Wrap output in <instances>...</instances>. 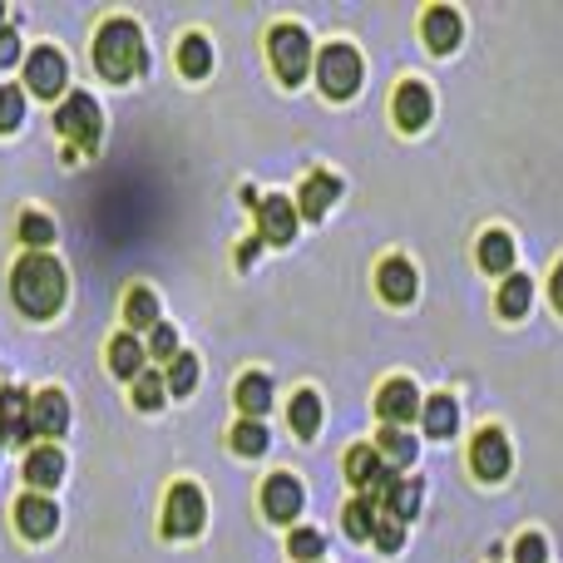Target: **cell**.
Returning <instances> with one entry per match:
<instances>
[{
    "label": "cell",
    "instance_id": "6da1fadb",
    "mask_svg": "<svg viewBox=\"0 0 563 563\" xmlns=\"http://www.w3.org/2000/svg\"><path fill=\"white\" fill-rule=\"evenodd\" d=\"M65 297H69V277L49 253H25L15 263V273H10V301L30 321H49L65 307Z\"/></svg>",
    "mask_w": 563,
    "mask_h": 563
},
{
    "label": "cell",
    "instance_id": "7a4b0ae2",
    "mask_svg": "<svg viewBox=\"0 0 563 563\" xmlns=\"http://www.w3.org/2000/svg\"><path fill=\"white\" fill-rule=\"evenodd\" d=\"M95 69L114 85H129L148 69V49H144V30L129 15H114L95 30Z\"/></svg>",
    "mask_w": 563,
    "mask_h": 563
},
{
    "label": "cell",
    "instance_id": "3957f363",
    "mask_svg": "<svg viewBox=\"0 0 563 563\" xmlns=\"http://www.w3.org/2000/svg\"><path fill=\"white\" fill-rule=\"evenodd\" d=\"M346 479L356 485V495L366 499L376 515L390 505V495H396V485H400V475L386 465V460H380L376 445H356V450H351V455H346Z\"/></svg>",
    "mask_w": 563,
    "mask_h": 563
},
{
    "label": "cell",
    "instance_id": "277c9868",
    "mask_svg": "<svg viewBox=\"0 0 563 563\" xmlns=\"http://www.w3.org/2000/svg\"><path fill=\"white\" fill-rule=\"evenodd\" d=\"M55 129L65 144H75V154H95L104 139V114H99L95 95H85V89L65 95V104L55 109Z\"/></svg>",
    "mask_w": 563,
    "mask_h": 563
},
{
    "label": "cell",
    "instance_id": "5b68a950",
    "mask_svg": "<svg viewBox=\"0 0 563 563\" xmlns=\"http://www.w3.org/2000/svg\"><path fill=\"white\" fill-rule=\"evenodd\" d=\"M267 55H273V69L287 89H297L301 79L317 69V59H311V35L301 25H291V20L273 25V35H267Z\"/></svg>",
    "mask_w": 563,
    "mask_h": 563
},
{
    "label": "cell",
    "instance_id": "8992f818",
    "mask_svg": "<svg viewBox=\"0 0 563 563\" xmlns=\"http://www.w3.org/2000/svg\"><path fill=\"white\" fill-rule=\"evenodd\" d=\"M203 525H208L203 489L188 485V479L168 489V499H164V534L168 539H198V534H203Z\"/></svg>",
    "mask_w": 563,
    "mask_h": 563
},
{
    "label": "cell",
    "instance_id": "52a82bcc",
    "mask_svg": "<svg viewBox=\"0 0 563 563\" xmlns=\"http://www.w3.org/2000/svg\"><path fill=\"white\" fill-rule=\"evenodd\" d=\"M317 85L327 99H351L361 89V55L351 45H327L317 55Z\"/></svg>",
    "mask_w": 563,
    "mask_h": 563
},
{
    "label": "cell",
    "instance_id": "ba28073f",
    "mask_svg": "<svg viewBox=\"0 0 563 563\" xmlns=\"http://www.w3.org/2000/svg\"><path fill=\"white\" fill-rule=\"evenodd\" d=\"M25 85H30V95H40V99H59V95H65V85H69L65 49H55V45L30 49V55H25Z\"/></svg>",
    "mask_w": 563,
    "mask_h": 563
},
{
    "label": "cell",
    "instance_id": "9c48e42d",
    "mask_svg": "<svg viewBox=\"0 0 563 563\" xmlns=\"http://www.w3.org/2000/svg\"><path fill=\"white\" fill-rule=\"evenodd\" d=\"M509 465H515V455H509V440H505V430H479L475 435V445H470V470H475L485 485H499V479L509 475Z\"/></svg>",
    "mask_w": 563,
    "mask_h": 563
},
{
    "label": "cell",
    "instance_id": "30bf717a",
    "mask_svg": "<svg viewBox=\"0 0 563 563\" xmlns=\"http://www.w3.org/2000/svg\"><path fill=\"white\" fill-rule=\"evenodd\" d=\"M257 238H267L273 247H287L297 238V203L282 194L257 198Z\"/></svg>",
    "mask_w": 563,
    "mask_h": 563
},
{
    "label": "cell",
    "instance_id": "8fae6325",
    "mask_svg": "<svg viewBox=\"0 0 563 563\" xmlns=\"http://www.w3.org/2000/svg\"><path fill=\"white\" fill-rule=\"evenodd\" d=\"M376 410H380V420H386V426L406 430L410 420H416L420 410H426V400H420V390L410 386L406 376H396V380H386V386H380V396H376Z\"/></svg>",
    "mask_w": 563,
    "mask_h": 563
},
{
    "label": "cell",
    "instance_id": "7c38bea8",
    "mask_svg": "<svg viewBox=\"0 0 563 563\" xmlns=\"http://www.w3.org/2000/svg\"><path fill=\"white\" fill-rule=\"evenodd\" d=\"M390 114H396L400 134H420L430 124V114H435V99H430V89L420 79H406L396 89V99H390Z\"/></svg>",
    "mask_w": 563,
    "mask_h": 563
},
{
    "label": "cell",
    "instance_id": "4fadbf2b",
    "mask_svg": "<svg viewBox=\"0 0 563 563\" xmlns=\"http://www.w3.org/2000/svg\"><path fill=\"white\" fill-rule=\"evenodd\" d=\"M20 475H25L30 495H49V489L65 485V450L59 445H35L25 455V465H20Z\"/></svg>",
    "mask_w": 563,
    "mask_h": 563
},
{
    "label": "cell",
    "instance_id": "5bb4252c",
    "mask_svg": "<svg viewBox=\"0 0 563 563\" xmlns=\"http://www.w3.org/2000/svg\"><path fill=\"white\" fill-rule=\"evenodd\" d=\"M301 505H307V495H301V479H291L287 470L263 485V515L273 519V525H291V519L301 515Z\"/></svg>",
    "mask_w": 563,
    "mask_h": 563
},
{
    "label": "cell",
    "instance_id": "9a60e30c",
    "mask_svg": "<svg viewBox=\"0 0 563 563\" xmlns=\"http://www.w3.org/2000/svg\"><path fill=\"white\" fill-rule=\"evenodd\" d=\"M30 426H35V435L45 440H59L69 430V400L65 390H40V396H30Z\"/></svg>",
    "mask_w": 563,
    "mask_h": 563
},
{
    "label": "cell",
    "instance_id": "2e32d148",
    "mask_svg": "<svg viewBox=\"0 0 563 563\" xmlns=\"http://www.w3.org/2000/svg\"><path fill=\"white\" fill-rule=\"evenodd\" d=\"M15 529L25 539H49L59 529V509L49 495H20L15 499Z\"/></svg>",
    "mask_w": 563,
    "mask_h": 563
},
{
    "label": "cell",
    "instance_id": "e0dca14e",
    "mask_svg": "<svg viewBox=\"0 0 563 563\" xmlns=\"http://www.w3.org/2000/svg\"><path fill=\"white\" fill-rule=\"evenodd\" d=\"M420 35H426V45L435 49V55H450V49H460V40H465V20L450 5H430L426 20H420Z\"/></svg>",
    "mask_w": 563,
    "mask_h": 563
},
{
    "label": "cell",
    "instance_id": "ac0fdd59",
    "mask_svg": "<svg viewBox=\"0 0 563 563\" xmlns=\"http://www.w3.org/2000/svg\"><path fill=\"white\" fill-rule=\"evenodd\" d=\"M25 445V440H35V426H30V396L15 386L0 390V445Z\"/></svg>",
    "mask_w": 563,
    "mask_h": 563
},
{
    "label": "cell",
    "instance_id": "d6986e66",
    "mask_svg": "<svg viewBox=\"0 0 563 563\" xmlns=\"http://www.w3.org/2000/svg\"><path fill=\"white\" fill-rule=\"evenodd\" d=\"M376 287H380V297H386V301L406 307V301H416L420 277H416V267H410L406 257H380V267H376Z\"/></svg>",
    "mask_w": 563,
    "mask_h": 563
},
{
    "label": "cell",
    "instance_id": "ffe728a7",
    "mask_svg": "<svg viewBox=\"0 0 563 563\" xmlns=\"http://www.w3.org/2000/svg\"><path fill=\"white\" fill-rule=\"evenodd\" d=\"M341 198V178L336 174H307L297 194V218H327V208Z\"/></svg>",
    "mask_w": 563,
    "mask_h": 563
},
{
    "label": "cell",
    "instance_id": "44dd1931",
    "mask_svg": "<svg viewBox=\"0 0 563 563\" xmlns=\"http://www.w3.org/2000/svg\"><path fill=\"white\" fill-rule=\"evenodd\" d=\"M233 400H238V410H243V420H267V410H273V376L247 371V376L238 380Z\"/></svg>",
    "mask_w": 563,
    "mask_h": 563
},
{
    "label": "cell",
    "instance_id": "7402d4cb",
    "mask_svg": "<svg viewBox=\"0 0 563 563\" xmlns=\"http://www.w3.org/2000/svg\"><path fill=\"white\" fill-rule=\"evenodd\" d=\"M479 267H485L489 277H509L515 273V238L505 233V228H489L485 238H479Z\"/></svg>",
    "mask_w": 563,
    "mask_h": 563
},
{
    "label": "cell",
    "instance_id": "603a6c76",
    "mask_svg": "<svg viewBox=\"0 0 563 563\" xmlns=\"http://www.w3.org/2000/svg\"><path fill=\"white\" fill-rule=\"evenodd\" d=\"M144 341L134 336V331H119L114 341H109V371H114V376H124V380H139L144 376Z\"/></svg>",
    "mask_w": 563,
    "mask_h": 563
},
{
    "label": "cell",
    "instance_id": "cb8c5ba5",
    "mask_svg": "<svg viewBox=\"0 0 563 563\" xmlns=\"http://www.w3.org/2000/svg\"><path fill=\"white\" fill-rule=\"evenodd\" d=\"M420 420H426L430 440H450L460 430V400L455 396H430L426 410H420Z\"/></svg>",
    "mask_w": 563,
    "mask_h": 563
},
{
    "label": "cell",
    "instance_id": "d4e9b609",
    "mask_svg": "<svg viewBox=\"0 0 563 563\" xmlns=\"http://www.w3.org/2000/svg\"><path fill=\"white\" fill-rule=\"evenodd\" d=\"M529 301H534V282H529L525 273H509L505 282H499V317H505V321L525 317Z\"/></svg>",
    "mask_w": 563,
    "mask_h": 563
},
{
    "label": "cell",
    "instance_id": "484cf974",
    "mask_svg": "<svg viewBox=\"0 0 563 563\" xmlns=\"http://www.w3.org/2000/svg\"><path fill=\"white\" fill-rule=\"evenodd\" d=\"M178 69H184V79H208V69H213V45H208L203 35H184L178 40Z\"/></svg>",
    "mask_w": 563,
    "mask_h": 563
},
{
    "label": "cell",
    "instance_id": "4316f807",
    "mask_svg": "<svg viewBox=\"0 0 563 563\" xmlns=\"http://www.w3.org/2000/svg\"><path fill=\"white\" fill-rule=\"evenodd\" d=\"M287 420H291V430H297L301 440H311L321 430V396L317 390H297L291 396V406H287Z\"/></svg>",
    "mask_w": 563,
    "mask_h": 563
},
{
    "label": "cell",
    "instance_id": "83f0119b",
    "mask_svg": "<svg viewBox=\"0 0 563 563\" xmlns=\"http://www.w3.org/2000/svg\"><path fill=\"white\" fill-rule=\"evenodd\" d=\"M124 321H129V331H154L158 327V297H154V291H148V287H129Z\"/></svg>",
    "mask_w": 563,
    "mask_h": 563
},
{
    "label": "cell",
    "instance_id": "f1b7e54d",
    "mask_svg": "<svg viewBox=\"0 0 563 563\" xmlns=\"http://www.w3.org/2000/svg\"><path fill=\"white\" fill-rule=\"evenodd\" d=\"M376 450H380V460H386L390 470H406L410 460H416V440L406 435V430H396V426H386L376 435Z\"/></svg>",
    "mask_w": 563,
    "mask_h": 563
},
{
    "label": "cell",
    "instance_id": "f546056e",
    "mask_svg": "<svg viewBox=\"0 0 563 563\" xmlns=\"http://www.w3.org/2000/svg\"><path fill=\"white\" fill-rule=\"evenodd\" d=\"M228 445L238 450V455H263L267 445H273V435H267V420H238L233 426V435H228Z\"/></svg>",
    "mask_w": 563,
    "mask_h": 563
},
{
    "label": "cell",
    "instance_id": "4dcf8cb0",
    "mask_svg": "<svg viewBox=\"0 0 563 563\" xmlns=\"http://www.w3.org/2000/svg\"><path fill=\"white\" fill-rule=\"evenodd\" d=\"M198 376H203V371H198V356H188V351H178L174 361H168V396H194L198 390Z\"/></svg>",
    "mask_w": 563,
    "mask_h": 563
},
{
    "label": "cell",
    "instance_id": "1f68e13d",
    "mask_svg": "<svg viewBox=\"0 0 563 563\" xmlns=\"http://www.w3.org/2000/svg\"><path fill=\"white\" fill-rule=\"evenodd\" d=\"M420 499H426V485H420V479H400L396 495H390V505L380 509V515H396L400 525H410V519L420 515Z\"/></svg>",
    "mask_w": 563,
    "mask_h": 563
},
{
    "label": "cell",
    "instance_id": "d6a6232c",
    "mask_svg": "<svg viewBox=\"0 0 563 563\" xmlns=\"http://www.w3.org/2000/svg\"><path fill=\"white\" fill-rule=\"evenodd\" d=\"M20 124H25V89L0 85V134H15Z\"/></svg>",
    "mask_w": 563,
    "mask_h": 563
},
{
    "label": "cell",
    "instance_id": "836d02e7",
    "mask_svg": "<svg viewBox=\"0 0 563 563\" xmlns=\"http://www.w3.org/2000/svg\"><path fill=\"white\" fill-rule=\"evenodd\" d=\"M20 243H25L30 253H45V247L55 243V223H49L45 213H25L20 218Z\"/></svg>",
    "mask_w": 563,
    "mask_h": 563
},
{
    "label": "cell",
    "instance_id": "e575fe53",
    "mask_svg": "<svg viewBox=\"0 0 563 563\" xmlns=\"http://www.w3.org/2000/svg\"><path fill=\"white\" fill-rule=\"evenodd\" d=\"M168 400V380L158 376V371H144V376L134 380V410H158Z\"/></svg>",
    "mask_w": 563,
    "mask_h": 563
},
{
    "label": "cell",
    "instance_id": "d590c367",
    "mask_svg": "<svg viewBox=\"0 0 563 563\" xmlns=\"http://www.w3.org/2000/svg\"><path fill=\"white\" fill-rule=\"evenodd\" d=\"M341 525H346L351 539H371V534H376V509H371L366 499H356V505L341 509Z\"/></svg>",
    "mask_w": 563,
    "mask_h": 563
},
{
    "label": "cell",
    "instance_id": "8d00e7d4",
    "mask_svg": "<svg viewBox=\"0 0 563 563\" xmlns=\"http://www.w3.org/2000/svg\"><path fill=\"white\" fill-rule=\"evenodd\" d=\"M371 544H376L380 554H400V544H406V525H400L396 515H376V534H371Z\"/></svg>",
    "mask_w": 563,
    "mask_h": 563
},
{
    "label": "cell",
    "instance_id": "74e56055",
    "mask_svg": "<svg viewBox=\"0 0 563 563\" xmlns=\"http://www.w3.org/2000/svg\"><path fill=\"white\" fill-rule=\"evenodd\" d=\"M321 549H327V539H321L317 529H291L287 554L297 559V563H317V559H321Z\"/></svg>",
    "mask_w": 563,
    "mask_h": 563
},
{
    "label": "cell",
    "instance_id": "f35d334b",
    "mask_svg": "<svg viewBox=\"0 0 563 563\" xmlns=\"http://www.w3.org/2000/svg\"><path fill=\"white\" fill-rule=\"evenodd\" d=\"M515 563H549V539L529 529V534L515 544Z\"/></svg>",
    "mask_w": 563,
    "mask_h": 563
},
{
    "label": "cell",
    "instance_id": "ab89813d",
    "mask_svg": "<svg viewBox=\"0 0 563 563\" xmlns=\"http://www.w3.org/2000/svg\"><path fill=\"white\" fill-rule=\"evenodd\" d=\"M148 356H158V361H174V356H178V336H174V327H164V321H158V327L148 331Z\"/></svg>",
    "mask_w": 563,
    "mask_h": 563
},
{
    "label": "cell",
    "instance_id": "60d3db41",
    "mask_svg": "<svg viewBox=\"0 0 563 563\" xmlns=\"http://www.w3.org/2000/svg\"><path fill=\"white\" fill-rule=\"evenodd\" d=\"M15 59H20V35L10 25H0V69L15 65Z\"/></svg>",
    "mask_w": 563,
    "mask_h": 563
},
{
    "label": "cell",
    "instance_id": "b9f144b4",
    "mask_svg": "<svg viewBox=\"0 0 563 563\" xmlns=\"http://www.w3.org/2000/svg\"><path fill=\"white\" fill-rule=\"evenodd\" d=\"M549 301H554V307L563 311V263L554 267V277H549Z\"/></svg>",
    "mask_w": 563,
    "mask_h": 563
}]
</instances>
